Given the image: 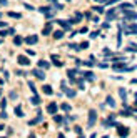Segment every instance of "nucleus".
Segmentation results:
<instances>
[{
    "label": "nucleus",
    "mask_w": 137,
    "mask_h": 138,
    "mask_svg": "<svg viewBox=\"0 0 137 138\" xmlns=\"http://www.w3.org/2000/svg\"><path fill=\"white\" fill-rule=\"evenodd\" d=\"M134 20H137V13H135V12H132L130 8H129L127 12L124 10V20H122V22H124V23H127V22H134Z\"/></svg>",
    "instance_id": "nucleus-1"
},
{
    "label": "nucleus",
    "mask_w": 137,
    "mask_h": 138,
    "mask_svg": "<svg viewBox=\"0 0 137 138\" xmlns=\"http://www.w3.org/2000/svg\"><path fill=\"white\" fill-rule=\"evenodd\" d=\"M95 120H97V111H95V110H90V111H89V123H87V126L92 128V126L95 125Z\"/></svg>",
    "instance_id": "nucleus-2"
},
{
    "label": "nucleus",
    "mask_w": 137,
    "mask_h": 138,
    "mask_svg": "<svg viewBox=\"0 0 137 138\" xmlns=\"http://www.w3.org/2000/svg\"><path fill=\"white\" fill-rule=\"evenodd\" d=\"M125 35H134V33H137V23H130V25H127L125 23Z\"/></svg>",
    "instance_id": "nucleus-3"
},
{
    "label": "nucleus",
    "mask_w": 137,
    "mask_h": 138,
    "mask_svg": "<svg viewBox=\"0 0 137 138\" xmlns=\"http://www.w3.org/2000/svg\"><path fill=\"white\" fill-rule=\"evenodd\" d=\"M117 131H119V136H120V138H125V136L129 135V128H125V126H122V125H117Z\"/></svg>",
    "instance_id": "nucleus-4"
},
{
    "label": "nucleus",
    "mask_w": 137,
    "mask_h": 138,
    "mask_svg": "<svg viewBox=\"0 0 137 138\" xmlns=\"http://www.w3.org/2000/svg\"><path fill=\"white\" fill-rule=\"evenodd\" d=\"M112 70H115V72H127V67H125V63H112Z\"/></svg>",
    "instance_id": "nucleus-5"
},
{
    "label": "nucleus",
    "mask_w": 137,
    "mask_h": 138,
    "mask_svg": "<svg viewBox=\"0 0 137 138\" xmlns=\"http://www.w3.org/2000/svg\"><path fill=\"white\" fill-rule=\"evenodd\" d=\"M57 23L60 25L64 30H72V23H70V22H65V20H57Z\"/></svg>",
    "instance_id": "nucleus-6"
},
{
    "label": "nucleus",
    "mask_w": 137,
    "mask_h": 138,
    "mask_svg": "<svg viewBox=\"0 0 137 138\" xmlns=\"http://www.w3.org/2000/svg\"><path fill=\"white\" fill-rule=\"evenodd\" d=\"M37 40H38V37H37V35H29V37L25 38V43H29V45H35Z\"/></svg>",
    "instance_id": "nucleus-7"
},
{
    "label": "nucleus",
    "mask_w": 137,
    "mask_h": 138,
    "mask_svg": "<svg viewBox=\"0 0 137 138\" xmlns=\"http://www.w3.org/2000/svg\"><path fill=\"white\" fill-rule=\"evenodd\" d=\"M32 75L37 77V78H40V80H44V78H45V73H44L42 70H38V68H33V70H32Z\"/></svg>",
    "instance_id": "nucleus-8"
},
{
    "label": "nucleus",
    "mask_w": 137,
    "mask_h": 138,
    "mask_svg": "<svg viewBox=\"0 0 137 138\" xmlns=\"http://www.w3.org/2000/svg\"><path fill=\"white\" fill-rule=\"evenodd\" d=\"M57 108H58V107H57V103H55V102H52V103H49L47 111H49L50 115H55V113H57Z\"/></svg>",
    "instance_id": "nucleus-9"
},
{
    "label": "nucleus",
    "mask_w": 137,
    "mask_h": 138,
    "mask_svg": "<svg viewBox=\"0 0 137 138\" xmlns=\"http://www.w3.org/2000/svg\"><path fill=\"white\" fill-rule=\"evenodd\" d=\"M17 60H18V63H20V65H30V60H29L25 55H18Z\"/></svg>",
    "instance_id": "nucleus-10"
},
{
    "label": "nucleus",
    "mask_w": 137,
    "mask_h": 138,
    "mask_svg": "<svg viewBox=\"0 0 137 138\" xmlns=\"http://www.w3.org/2000/svg\"><path fill=\"white\" fill-rule=\"evenodd\" d=\"M105 18H107V20H115V18H117L115 10H114V8H112V10H109V12L105 13Z\"/></svg>",
    "instance_id": "nucleus-11"
},
{
    "label": "nucleus",
    "mask_w": 137,
    "mask_h": 138,
    "mask_svg": "<svg viewBox=\"0 0 137 138\" xmlns=\"http://www.w3.org/2000/svg\"><path fill=\"white\" fill-rule=\"evenodd\" d=\"M82 18H84V15H82V13H79V12H77V13H75V17H74L72 20H70V23H77V22H80Z\"/></svg>",
    "instance_id": "nucleus-12"
},
{
    "label": "nucleus",
    "mask_w": 137,
    "mask_h": 138,
    "mask_svg": "<svg viewBox=\"0 0 137 138\" xmlns=\"http://www.w3.org/2000/svg\"><path fill=\"white\" fill-rule=\"evenodd\" d=\"M82 77H84V78H87V80H90V82H92V80H95V77H94V73H92V72H82Z\"/></svg>",
    "instance_id": "nucleus-13"
},
{
    "label": "nucleus",
    "mask_w": 137,
    "mask_h": 138,
    "mask_svg": "<svg viewBox=\"0 0 137 138\" xmlns=\"http://www.w3.org/2000/svg\"><path fill=\"white\" fill-rule=\"evenodd\" d=\"M50 58H52V62H54V65H55V67H62V62L58 60V57H57V55H52Z\"/></svg>",
    "instance_id": "nucleus-14"
},
{
    "label": "nucleus",
    "mask_w": 137,
    "mask_h": 138,
    "mask_svg": "<svg viewBox=\"0 0 137 138\" xmlns=\"http://www.w3.org/2000/svg\"><path fill=\"white\" fill-rule=\"evenodd\" d=\"M50 32H52V23H47V25L44 27V30H42V33H44V35H50Z\"/></svg>",
    "instance_id": "nucleus-15"
},
{
    "label": "nucleus",
    "mask_w": 137,
    "mask_h": 138,
    "mask_svg": "<svg viewBox=\"0 0 137 138\" xmlns=\"http://www.w3.org/2000/svg\"><path fill=\"white\" fill-rule=\"evenodd\" d=\"M24 42H25V38H22V37H15V38H13V43H15V45H22Z\"/></svg>",
    "instance_id": "nucleus-16"
},
{
    "label": "nucleus",
    "mask_w": 137,
    "mask_h": 138,
    "mask_svg": "<svg viewBox=\"0 0 137 138\" xmlns=\"http://www.w3.org/2000/svg\"><path fill=\"white\" fill-rule=\"evenodd\" d=\"M30 103H33V105H40V98H38L37 95H33V96L30 98Z\"/></svg>",
    "instance_id": "nucleus-17"
},
{
    "label": "nucleus",
    "mask_w": 137,
    "mask_h": 138,
    "mask_svg": "<svg viewBox=\"0 0 137 138\" xmlns=\"http://www.w3.org/2000/svg\"><path fill=\"white\" fill-rule=\"evenodd\" d=\"M38 67H40V68H45V70H47V68L50 67V63H49V62H45V60H40V62H38Z\"/></svg>",
    "instance_id": "nucleus-18"
},
{
    "label": "nucleus",
    "mask_w": 137,
    "mask_h": 138,
    "mask_svg": "<svg viewBox=\"0 0 137 138\" xmlns=\"http://www.w3.org/2000/svg\"><path fill=\"white\" fill-rule=\"evenodd\" d=\"M119 95H120V98L125 102V98H127V92H125V88H119Z\"/></svg>",
    "instance_id": "nucleus-19"
},
{
    "label": "nucleus",
    "mask_w": 137,
    "mask_h": 138,
    "mask_svg": "<svg viewBox=\"0 0 137 138\" xmlns=\"http://www.w3.org/2000/svg\"><path fill=\"white\" fill-rule=\"evenodd\" d=\"M64 37V30H57V32H54V38H57V40H58V38H62Z\"/></svg>",
    "instance_id": "nucleus-20"
},
{
    "label": "nucleus",
    "mask_w": 137,
    "mask_h": 138,
    "mask_svg": "<svg viewBox=\"0 0 137 138\" xmlns=\"http://www.w3.org/2000/svg\"><path fill=\"white\" fill-rule=\"evenodd\" d=\"M54 15H55V12H54V10L45 12V18H49V20H52V18H54Z\"/></svg>",
    "instance_id": "nucleus-21"
},
{
    "label": "nucleus",
    "mask_w": 137,
    "mask_h": 138,
    "mask_svg": "<svg viewBox=\"0 0 137 138\" xmlns=\"http://www.w3.org/2000/svg\"><path fill=\"white\" fill-rule=\"evenodd\" d=\"M44 93H45V95H52V87H50V85H45V87H44Z\"/></svg>",
    "instance_id": "nucleus-22"
},
{
    "label": "nucleus",
    "mask_w": 137,
    "mask_h": 138,
    "mask_svg": "<svg viewBox=\"0 0 137 138\" xmlns=\"http://www.w3.org/2000/svg\"><path fill=\"white\" fill-rule=\"evenodd\" d=\"M7 15H8V17H12V18H20V17H22L20 13H17V12H8Z\"/></svg>",
    "instance_id": "nucleus-23"
},
{
    "label": "nucleus",
    "mask_w": 137,
    "mask_h": 138,
    "mask_svg": "<svg viewBox=\"0 0 137 138\" xmlns=\"http://www.w3.org/2000/svg\"><path fill=\"white\" fill-rule=\"evenodd\" d=\"M15 115H17V116H24V111H22L20 107H15Z\"/></svg>",
    "instance_id": "nucleus-24"
},
{
    "label": "nucleus",
    "mask_w": 137,
    "mask_h": 138,
    "mask_svg": "<svg viewBox=\"0 0 137 138\" xmlns=\"http://www.w3.org/2000/svg\"><path fill=\"white\" fill-rule=\"evenodd\" d=\"M107 105H110L112 108L115 107V102H114V98H112V96H107Z\"/></svg>",
    "instance_id": "nucleus-25"
},
{
    "label": "nucleus",
    "mask_w": 137,
    "mask_h": 138,
    "mask_svg": "<svg viewBox=\"0 0 137 138\" xmlns=\"http://www.w3.org/2000/svg\"><path fill=\"white\" fill-rule=\"evenodd\" d=\"M119 8H120V10H129V8H132V5H130V4H122Z\"/></svg>",
    "instance_id": "nucleus-26"
},
{
    "label": "nucleus",
    "mask_w": 137,
    "mask_h": 138,
    "mask_svg": "<svg viewBox=\"0 0 137 138\" xmlns=\"http://www.w3.org/2000/svg\"><path fill=\"white\" fill-rule=\"evenodd\" d=\"M60 108H62L64 111H70V105H69V103H62V107H60Z\"/></svg>",
    "instance_id": "nucleus-27"
},
{
    "label": "nucleus",
    "mask_w": 137,
    "mask_h": 138,
    "mask_svg": "<svg viewBox=\"0 0 137 138\" xmlns=\"http://www.w3.org/2000/svg\"><path fill=\"white\" fill-rule=\"evenodd\" d=\"M117 2H120V0H105V5H114V4H117Z\"/></svg>",
    "instance_id": "nucleus-28"
},
{
    "label": "nucleus",
    "mask_w": 137,
    "mask_h": 138,
    "mask_svg": "<svg viewBox=\"0 0 137 138\" xmlns=\"http://www.w3.org/2000/svg\"><path fill=\"white\" fill-rule=\"evenodd\" d=\"M94 10H95V12H99V13H104V8H102V7H99V5L94 7Z\"/></svg>",
    "instance_id": "nucleus-29"
},
{
    "label": "nucleus",
    "mask_w": 137,
    "mask_h": 138,
    "mask_svg": "<svg viewBox=\"0 0 137 138\" xmlns=\"http://www.w3.org/2000/svg\"><path fill=\"white\" fill-rule=\"evenodd\" d=\"M54 120H55L57 123H62V116H58V115H55V116H54Z\"/></svg>",
    "instance_id": "nucleus-30"
},
{
    "label": "nucleus",
    "mask_w": 137,
    "mask_h": 138,
    "mask_svg": "<svg viewBox=\"0 0 137 138\" xmlns=\"http://www.w3.org/2000/svg\"><path fill=\"white\" fill-rule=\"evenodd\" d=\"M79 47H80V48H87V47H89V42H82Z\"/></svg>",
    "instance_id": "nucleus-31"
},
{
    "label": "nucleus",
    "mask_w": 137,
    "mask_h": 138,
    "mask_svg": "<svg viewBox=\"0 0 137 138\" xmlns=\"http://www.w3.org/2000/svg\"><path fill=\"white\" fill-rule=\"evenodd\" d=\"M8 33V30H0V37H5Z\"/></svg>",
    "instance_id": "nucleus-32"
},
{
    "label": "nucleus",
    "mask_w": 137,
    "mask_h": 138,
    "mask_svg": "<svg viewBox=\"0 0 137 138\" xmlns=\"http://www.w3.org/2000/svg\"><path fill=\"white\" fill-rule=\"evenodd\" d=\"M75 133L80 135V133H82V128H80V126H75Z\"/></svg>",
    "instance_id": "nucleus-33"
},
{
    "label": "nucleus",
    "mask_w": 137,
    "mask_h": 138,
    "mask_svg": "<svg viewBox=\"0 0 137 138\" xmlns=\"http://www.w3.org/2000/svg\"><path fill=\"white\" fill-rule=\"evenodd\" d=\"M10 98H12V100H15V98H17V93H15V92H12V93H10Z\"/></svg>",
    "instance_id": "nucleus-34"
},
{
    "label": "nucleus",
    "mask_w": 137,
    "mask_h": 138,
    "mask_svg": "<svg viewBox=\"0 0 137 138\" xmlns=\"http://www.w3.org/2000/svg\"><path fill=\"white\" fill-rule=\"evenodd\" d=\"M7 5V0H0V7H5Z\"/></svg>",
    "instance_id": "nucleus-35"
},
{
    "label": "nucleus",
    "mask_w": 137,
    "mask_h": 138,
    "mask_svg": "<svg viewBox=\"0 0 137 138\" xmlns=\"http://www.w3.org/2000/svg\"><path fill=\"white\" fill-rule=\"evenodd\" d=\"M0 105H2V108L5 110V107H7V100H2V103H0Z\"/></svg>",
    "instance_id": "nucleus-36"
},
{
    "label": "nucleus",
    "mask_w": 137,
    "mask_h": 138,
    "mask_svg": "<svg viewBox=\"0 0 137 138\" xmlns=\"http://www.w3.org/2000/svg\"><path fill=\"white\" fill-rule=\"evenodd\" d=\"M27 55H32V57H33V55H35V52H33V50H27Z\"/></svg>",
    "instance_id": "nucleus-37"
},
{
    "label": "nucleus",
    "mask_w": 137,
    "mask_h": 138,
    "mask_svg": "<svg viewBox=\"0 0 137 138\" xmlns=\"http://www.w3.org/2000/svg\"><path fill=\"white\" fill-rule=\"evenodd\" d=\"M57 138H65V136H64V135H62V133H60V135H58V136H57Z\"/></svg>",
    "instance_id": "nucleus-38"
},
{
    "label": "nucleus",
    "mask_w": 137,
    "mask_h": 138,
    "mask_svg": "<svg viewBox=\"0 0 137 138\" xmlns=\"http://www.w3.org/2000/svg\"><path fill=\"white\" fill-rule=\"evenodd\" d=\"M0 27H5V23H4V22H0Z\"/></svg>",
    "instance_id": "nucleus-39"
},
{
    "label": "nucleus",
    "mask_w": 137,
    "mask_h": 138,
    "mask_svg": "<svg viewBox=\"0 0 137 138\" xmlns=\"http://www.w3.org/2000/svg\"><path fill=\"white\" fill-rule=\"evenodd\" d=\"M135 105H137V93H135Z\"/></svg>",
    "instance_id": "nucleus-40"
},
{
    "label": "nucleus",
    "mask_w": 137,
    "mask_h": 138,
    "mask_svg": "<svg viewBox=\"0 0 137 138\" xmlns=\"http://www.w3.org/2000/svg\"><path fill=\"white\" fill-rule=\"evenodd\" d=\"M0 130H4V125H0Z\"/></svg>",
    "instance_id": "nucleus-41"
},
{
    "label": "nucleus",
    "mask_w": 137,
    "mask_h": 138,
    "mask_svg": "<svg viewBox=\"0 0 137 138\" xmlns=\"http://www.w3.org/2000/svg\"><path fill=\"white\" fill-rule=\"evenodd\" d=\"M0 95H2V88H0Z\"/></svg>",
    "instance_id": "nucleus-42"
},
{
    "label": "nucleus",
    "mask_w": 137,
    "mask_h": 138,
    "mask_svg": "<svg viewBox=\"0 0 137 138\" xmlns=\"http://www.w3.org/2000/svg\"><path fill=\"white\" fill-rule=\"evenodd\" d=\"M0 138H7V136H0Z\"/></svg>",
    "instance_id": "nucleus-43"
},
{
    "label": "nucleus",
    "mask_w": 137,
    "mask_h": 138,
    "mask_svg": "<svg viewBox=\"0 0 137 138\" xmlns=\"http://www.w3.org/2000/svg\"><path fill=\"white\" fill-rule=\"evenodd\" d=\"M79 138H84V136H82V135H80V136H79Z\"/></svg>",
    "instance_id": "nucleus-44"
},
{
    "label": "nucleus",
    "mask_w": 137,
    "mask_h": 138,
    "mask_svg": "<svg viewBox=\"0 0 137 138\" xmlns=\"http://www.w3.org/2000/svg\"><path fill=\"white\" fill-rule=\"evenodd\" d=\"M104 138H109V136H104Z\"/></svg>",
    "instance_id": "nucleus-45"
},
{
    "label": "nucleus",
    "mask_w": 137,
    "mask_h": 138,
    "mask_svg": "<svg viewBox=\"0 0 137 138\" xmlns=\"http://www.w3.org/2000/svg\"><path fill=\"white\" fill-rule=\"evenodd\" d=\"M0 17H2V13H0Z\"/></svg>",
    "instance_id": "nucleus-46"
},
{
    "label": "nucleus",
    "mask_w": 137,
    "mask_h": 138,
    "mask_svg": "<svg viewBox=\"0 0 137 138\" xmlns=\"http://www.w3.org/2000/svg\"><path fill=\"white\" fill-rule=\"evenodd\" d=\"M0 43H2V40H0Z\"/></svg>",
    "instance_id": "nucleus-47"
}]
</instances>
